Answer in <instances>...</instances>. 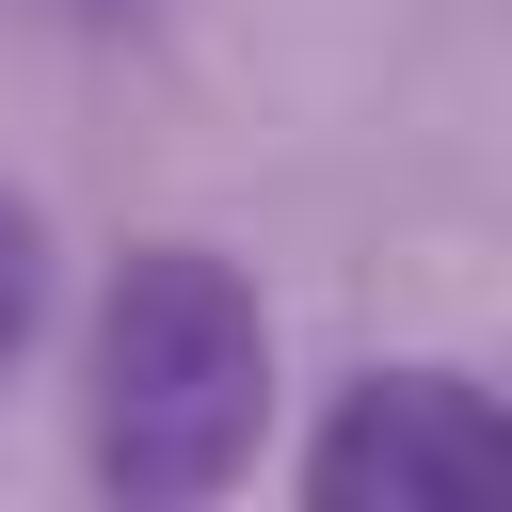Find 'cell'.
I'll return each instance as SVG.
<instances>
[{
	"label": "cell",
	"instance_id": "3957f363",
	"mask_svg": "<svg viewBox=\"0 0 512 512\" xmlns=\"http://www.w3.org/2000/svg\"><path fill=\"white\" fill-rule=\"evenodd\" d=\"M32 336H48V224H32V192L0 176V384L32 368Z\"/></svg>",
	"mask_w": 512,
	"mask_h": 512
},
{
	"label": "cell",
	"instance_id": "6da1fadb",
	"mask_svg": "<svg viewBox=\"0 0 512 512\" xmlns=\"http://www.w3.org/2000/svg\"><path fill=\"white\" fill-rule=\"evenodd\" d=\"M272 288L224 240H128L80 320V464L112 512L240 496L272 448Z\"/></svg>",
	"mask_w": 512,
	"mask_h": 512
},
{
	"label": "cell",
	"instance_id": "277c9868",
	"mask_svg": "<svg viewBox=\"0 0 512 512\" xmlns=\"http://www.w3.org/2000/svg\"><path fill=\"white\" fill-rule=\"evenodd\" d=\"M80 16H112V0H80Z\"/></svg>",
	"mask_w": 512,
	"mask_h": 512
},
{
	"label": "cell",
	"instance_id": "7a4b0ae2",
	"mask_svg": "<svg viewBox=\"0 0 512 512\" xmlns=\"http://www.w3.org/2000/svg\"><path fill=\"white\" fill-rule=\"evenodd\" d=\"M496 464H512L496 384L400 352V368H352V384L320 400V432H304L288 480H304V512H448V496H480Z\"/></svg>",
	"mask_w": 512,
	"mask_h": 512
}]
</instances>
